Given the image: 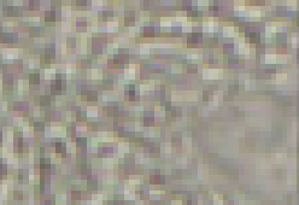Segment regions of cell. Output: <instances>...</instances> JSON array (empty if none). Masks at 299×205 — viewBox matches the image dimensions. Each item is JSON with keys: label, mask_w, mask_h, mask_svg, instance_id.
<instances>
[{"label": "cell", "mask_w": 299, "mask_h": 205, "mask_svg": "<svg viewBox=\"0 0 299 205\" xmlns=\"http://www.w3.org/2000/svg\"><path fill=\"white\" fill-rule=\"evenodd\" d=\"M250 35H251V36H250V41H251V42H258L259 39H261L258 34H250Z\"/></svg>", "instance_id": "1"}, {"label": "cell", "mask_w": 299, "mask_h": 205, "mask_svg": "<svg viewBox=\"0 0 299 205\" xmlns=\"http://www.w3.org/2000/svg\"><path fill=\"white\" fill-rule=\"evenodd\" d=\"M53 19H54V13L53 12H50V13L47 12L46 13V21H53Z\"/></svg>", "instance_id": "2"}, {"label": "cell", "mask_w": 299, "mask_h": 205, "mask_svg": "<svg viewBox=\"0 0 299 205\" xmlns=\"http://www.w3.org/2000/svg\"><path fill=\"white\" fill-rule=\"evenodd\" d=\"M198 41V39H197V35L194 34L193 36H191V37H188V42H193V44H196Z\"/></svg>", "instance_id": "3"}]
</instances>
